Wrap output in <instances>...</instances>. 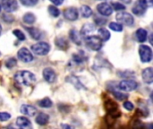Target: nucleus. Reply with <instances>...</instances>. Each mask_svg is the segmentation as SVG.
I'll return each mask as SVG.
<instances>
[{
    "label": "nucleus",
    "mask_w": 153,
    "mask_h": 129,
    "mask_svg": "<svg viewBox=\"0 0 153 129\" xmlns=\"http://www.w3.org/2000/svg\"><path fill=\"white\" fill-rule=\"evenodd\" d=\"M14 80L20 84L29 86L35 83L36 76L29 71H20L14 75Z\"/></svg>",
    "instance_id": "1"
},
{
    "label": "nucleus",
    "mask_w": 153,
    "mask_h": 129,
    "mask_svg": "<svg viewBox=\"0 0 153 129\" xmlns=\"http://www.w3.org/2000/svg\"><path fill=\"white\" fill-rule=\"evenodd\" d=\"M85 42L89 48L93 51H99L102 48V40L99 36L90 35L85 37Z\"/></svg>",
    "instance_id": "2"
},
{
    "label": "nucleus",
    "mask_w": 153,
    "mask_h": 129,
    "mask_svg": "<svg viewBox=\"0 0 153 129\" xmlns=\"http://www.w3.org/2000/svg\"><path fill=\"white\" fill-rule=\"evenodd\" d=\"M31 50L33 53L39 56H45L50 50V46L47 42H38L31 46Z\"/></svg>",
    "instance_id": "3"
},
{
    "label": "nucleus",
    "mask_w": 153,
    "mask_h": 129,
    "mask_svg": "<svg viewBox=\"0 0 153 129\" xmlns=\"http://www.w3.org/2000/svg\"><path fill=\"white\" fill-rule=\"evenodd\" d=\"M139 54L141 60L144 63H148L152 58V50L150 47L146 45H142L139 48Z\"/></svg>",
    "instance_id": "4"
},
{
    "label": "nucleus",
    "mask_w": 153,
    "mask_h": 129,
    "mask_svg": "<svg viewBox=\"0 0 153 129\" xmlns=\"http://www.w3.org/2000/svg\"><path fill=\"white\" fill-rule=\"evenodd\" d=\"M116 19L117 20V22H120L121 23L126 25V26H131L134 24V19L133 17L132 14H130L129 13L126 12H120L117 14Z\"/></svg>",
    "instance_id": "5"
},
{
    "label": "nucleus",
    "mask_w": 153,
    "mask_h": 129,
    "mask_svg": "<svg viewBox=\"0 0 153 129\" xmlns=\"http://www.w3.org/2000/svg\"><path fill=\"white\" fill-rule=\"evenodd\" d=\"M138 87V84L134 80H124L119 83L118 88L124 92H132Z\"/></svg>",
    "instance_id": "6"
},
{
    "label": "nucleus",
    "mask_w": 153,
    "mask_h": 129,
    "mask_svg": "<svg viewBox=\"0 0 153 129\" xmlns=\"http://www.w3.org/2000/svg\"><path fill=\"white\" fill-rule=\"evenodd\" d=\"M17 57L21 61H22L24 63H30L33 60V56H32L31 52L26 48H22L18 51Z\"/></svg>",
    "instance_id": "7"
},
{
    "label": "nucleus",
    "mask_w": 153,
    "mask_h": 129,
    "mask_svg": "<svg viewBox=\"0 0 153 129\" xmlns=\"http://www.w3.org/2000/svg\"><path fill=\"white\" fill-rule=\"evenodd\" d=\"M148 7V4L145 0H137L133 7V13L136 15H143Z\"/></svg>",
    "instance_id": "8"
},
{
    "label": "nucleus",
    "mask_w": 153,
    "mask_h": 129,
    "mask_svg": "<svg viewBox=\"0 0 153 129\" xmlns=\"http://www.w3.org/2000/svg\"><path fill=\"white\" fill-rule=\"evenodd\" d=\"M97 10L103 16H109L113 13L112 6L108 3H100V4H99L97 5Z\"/></svg>",
    "instance_id": "9"
},
{
    "label": "nucleus",
    "mask_w": 153,
    "mask_h": 129,
    "mask_svg": "<svg viewBox=\"0 0 153 129\" xmlns=\"http://www.w3.org/2000/svg\"><path fill=\"white\" fill-rule=\"evenodd\" d=\"M2 6L4 11L8 13L14 12L18 8V3L16 0H2Z\"/></svg>",
    "instance_id": "10"
},
{
    "label": "nucleus",
    "mask_w": 153,
    "mask_h": 129,
    "mask_svg": "<svg viewBox=\"0 0 153 129\" xmlns=\"http://www.w3.org/2000/svg\"><path fill=\"white\" fill-rule=\"evenodd\" d=\"M64 16L68 21L73 22V21L77 20V18L79 16V13H78V10L76 8L70 7V8H67L64 11Z\"/></svg>",
    "instance_id": "11"
},
{
    "label": "nucleus",
    "mask_w": 153,
    "mask_h": 129,
    "mask_svg": "<svg viewBox=\"0 0 153 129\" xmlns=\"http://www.w3.org/2000/svg\"><path fill=\"white\" fill-rule=\"evenodd\" d=\"M43 77L45 79V81H47L48 83L51 84V83H54L55 80H56V73L55 71L50 68V67H47L43 70Z\"/></svg>",
    "instance_id": "12"
},
{
    "label": "nucleus",
    "mask_w": 153,
    "mask_h": 129,
    "mask_svg": "<svg viewBox=\"0 0 153 129\" xmlns=\"http://www.w3.org/2000/svg\"><path fill=\"white\" fill-rule=\"evenodd\" d=\"M21 113L28 117H33L37 114V109L31 105L24 104L21 107Z\"/></svg>",
    "instance_id": "13"
},
{
    "label": "nucleus",
    "mask_w": 153,
    "mask_h": 129,
    "mask_svg": "<svg viewBox=\"0 0 153 129\" xmlns=\"http://www.w3.org/2000/svg\"><path fill=\"white\" fill-rule=\"evenodd\" d=\"M16 125H17V127L24 129L31 128V127H32L30 121L27 118H25V117H19V118H17L16 119Z\"/></svg>",
    "instance_id": "14"
},
{
    "label": "nucleus",
    "mask_w": 153,
    "mask_h": 129,
    "mask_svg": "<svg viewBox=\"0 0 153 129\" xmlns=\"http://www.w3.org/2000/svg\"><path fill=\"white\" fill-rule=\"evenodd\" d=\"M143 81L146 83V84H152L153 82V70L152 67H148V68H145L143 71Z\"/></svg>",
    "instance_id": "15"
},
{
    "label": "nucleus",
    "mask_w": 153,
    "mask_h": 129,
    "mask_svg": "<svg viewBox=\"0 0 153 129\" xmlns=\"http://www.w3.org/2000/svg\"><path fill=\"white\" fill-rule=\"evenodd\" d=\"M69 36H70V39L72 40V41L74 42L76 45H81L82 44V36L79 33V31H77L76 30H74V29L71 30L70 33H69Z\"/></svg>",
    "instance_id": "16"
},
{
    "label": "nucleus",
    "mask_w": 153,
    "mask_h": 129,
    "mask_svg": "<svg viewBox=\"0 0 153 129\" xmlns=\"http://www.w3.org/2000/svg\"><path fill=\"white\" fill-rule=\"evenodd\" d=\"M147 37H148V32L146 30L143 29V28H140L136 31V38H137V40L139 42H144L146 41L147 40Z\"/></svg>",
    "instance_id": "17"
},
{
    "label": "nucleus",
    "mask_w": 153,
    "mask_h": 129,
    "mask_svg": "<svg viewBox=\"0 0 153 129\" xmlns=\"http://www.w3.org/2000/svg\"><path fill=\"white\" fill-rule=\"evenodd\" d=\"M48 120H49V117H48V115H47L45 113L39 114L36 117V119H35L36 123L39 124V125H40V126H44V125L48 124Z\"/></svg>",
    "instance_id": "18"
},
{
    "label": "nucleus",
    "mask_w": 153,
    "mask_h": 129,
    "mask_svg": "<svg viewBox=\"0 0 153 129\" xmlns=\"http://www.w3.org/2000/svg\"><path fill=\"white\" fill-rule=\"evenodd\" d=\"M95 27L93 24L91 23H87V24H84L82 31H81V34L84 37H87L89 36V34H91L93 31H94Z\"/></svg>",
    "instance_id": "19"
},
{
    "label": "nucleus",
    "mask_w": 153,
    "mask_h": 129,
    "mask_svg": "<svg viewBox=\"0 0 153 129\" xmlns=\"http://www.w3.org/2000/svg\"><path fill=\"white\" fill-rule=\"evenodd\" d=\"M98 33H99V37L102 40V41H107L110 39V32L108 31V30L105 28L99 29Z\"/></svg>",
    "instance_id": "20"
},
{
    "label": "nucleus",
    "mask_w": 153,
    "mask_h": 129,
    "mask_svg": "<svg viewBox=\"0 0 153 129\" xmlns=\"http://www.w3.org/2000/svg\"><path fill=\"white\" fill-rule=\"evenodd\" d=\"M80 12H81V14L82 17L84 18H89L90 16H91L92 14V10L90 6L88 5H82L81 8H80Z\"/></svg>",
    "instance_id": "21"
},
{
    "label": "nucleus",
    "mask_w": 153,
    "mask_h": 129,
    "mask_svg": "<svg viewBox=\"0 0 153 129\" xmlns=\"http://www.w3.org/2000/svg\"><path fill=\"white\" fill-rule=\"evenodd\" d=\"M22 20L25 23L27 24H32L35 22L36 21V16L32 13H27L23 15Z\"/></svg>",
    "instance_id": "22"
},
{
    "label": "nucleus",
    "mask_w": 153,
    "mask_h": 129,
    "mask_svg": "<svg viewBox=\"0 0 153 129\" xmlns=\"http://www.w3.org/2000/svg\"><path fill=\"white\" fill-rule=\"evenodd\" d=\"M27 31L30 33V37H32L34 40H39L41 38V33L38 29H36V28H27Z\"/></svg>",
    "instance_id": "23"
},
{
    "label": "nucleus",
    "mask_w": 153,
    "mask_h": 129,
    "mask_svg": "<svg viewBox=\"0 0 153 129\" xmlns=\"http://www.w3.org/2000/svg\"><path fill=\"white\" fill-rule=\"evenodd\" d=\"M56 44L62 49H65L66 48H68V42L65 38H57L56 40Z\"/></svg>",
    "instance_id": "24"
},
{
    "label": "nucleus",
    "mask_w": 153,
    "mask_h": 129,
    "mask_svg": "<svg viewBox=\"0 0 153 129\" xmlns=\"http://www.w3.org/2000/svg\"><path fill=\"white\" fill-rule=\"evenodd\" d=\"M39 106H40L41 108H45V109H48L52 106V101H50L49 98H44L43 100H41L39 102Z\"/></svg>",
    "instance_id": "25"
},
{
    "label": "nucleus",
    "mask_w": 153,
    "mask_h": 129,
    "mask_svg": "<svg viewBox=\"0 0 153 129\" xmlns=\"http://www.w3.org/2000/svg\"><path fill=\"white\" fill-rule=\"evenodd\" d=\"M48 13L53 17H58L59 14H60V11L55 5H49L48 6Z\"/></svg>",
    "instance_id": "26"
},
{
    "label": "nucleus",
    "mask_w": 153,
    "mask_h": 129,
    "mask_svg": "<svg viewBox=\"0 0 153 129\" xmlns=\"http://www.w3.org/2000/svg\"><path fill=\"white\" fill-rule=\"evenodd\" d=\"M109 28L115 31H123V25L120 23H117V22H110Z\"/></svg>",
    "instance_id": "27"
},
{
    "label": "nucleus",
    "mask_w": 153,
    "mask_h": 129,
    "mask_svg": "<svg viewBox=\"0 0 153 129\" xmlns=\"http://www.w3.org/2000/svg\"><path fill=\"white\" fill-rule=\"evenodd\" d=\"M112 93L116 97V99H117L118 101H124V100L127 99V97H128L127 94H125V93H122V92H119L117 91H113Z\"/></svg>",
    "instance_id": "28"
},
{
    "label": "nucleus",
    "mask_w": 153,
    "mask_h": 129,
    "mask_svg": "<svg viewBox=\"0 0 153 129\" xmlns=\"http://www.w3.org/2000/svg\"><path fill=\"white\" fill-rule=\"evenodd\" d=\"M13 33L14 34V36L19 40H25V35H24V33L22 31H20V30H14L13 31Z\"/></svg>",
    "instance_id": "29"
},
{
    "label": "nucleus",
    "mask_w": 153,
    "mask_h": 129,
    "mask_svg": "<svg viewBox=\"0 0 153 129\" xmlns=\"http://www.w3.org/2000/svg\"><path fill=\"white\" fill-rule=\"evenodd\" d=\"M20 1L25 6H33L38 3V0H20Z\"/></svg>",
    "instance_id": "30"
},
{
    "label": "nucleus",
    "mask_w": 153,
    "mask_h": 129,
    "mask_svg": "<svg viewBox=\"0 0 153 129\" xmlns=\"http://www.w3.org/2000/svg\"><path fill=\"white\" fill-rule=\"evenodd\" d=\"M111 6H112L113 9H115L117 11H122V10H125L126 9L125 5L122 4H120V3H113L111 4Z\"/></svg>",
    "instance_id": "31"
},
{
    "label": "nucleus",
    "mask_w": 153,
    "mask_h": 129,
    "mask_svg": "<svg viewBox=\"0 0 153 129\" xmlns=\"http://www.w3.org/2000/svg\"><path fill=\"white\" fill-rule=\"evenodd\" d=\"M15 65H16V59H15V58H13V57L9 58V59L6 60V62H5V66H6V67H8V68H12V67H13Z\"/></svg>",
    "instance_id": "32"
},
{
    "label": "nucleus",
    "mask_w": 153,
    "mask_h": 129,
    "mask_svg": "<svg viewBox=\"0 0 153 129\" xmlns=\"http://www.w3.org/2000/svg\"><path fill=\"white\" fill-rule=\"evenodd\" d=\"M11 119V115L7 112H0V121H7Z\"/></svg>",
    "instance_id": "33"
},
{
    "label": "nucleus",
    "mask_w": 153,
    "mask_h": 129,
    "mask_svg": "<svg viewBox=\"0 0 153 129\" xmlns=\"http://www.w3.org/2000/svg\"><path fill=\"white\" fill-rule=\"evenodd\" d=\"M124 108L126 109V110H129V111H132L133 110H134V104L132 103V102H130V101H126L125 103H124Z\"/></svg>",
    "instance_id": "34"
},
{
    "label": "nucleus",
    "mask_w": 153,
    "mask_h": 129,
    "mask_svg": "<svg viewBox=\"0 0 153 129\" xmlns=\"http://www.w3.org/2000/svg\"><path fill=\"white\" fill-rule=\"evenodd\" d=\"M55 5H60V4H63V2H64V0H50Z\"/></svg>",
    "instance_id": "35"
},
{
    "label": "nucleus",
    "mask_w": 153,
    "mask_h": 129,
    "mask_svg": "<svg viewBox=\"0 0 153 129\" xmlns=\"http://www.w3.org/2000/svg\"><path fill=\"white\" fill-rule=\"evenodd\" d=\"M145 1H146L148 6H152V0H145Z\"/></svg>",
    "instance_id": "36"
},
{
    "label": "nucleus",
    "mask_w": 153,
    "mask_h": 129,
    "mask_svg": "<svg viewBox=\"0 0 153 129\" xmlns=\"http://www.w3.org/2000/svg\"><path fill=\"white\" fill-rule=\"evenodd\" d=\"M1 32H2V27H1V25H0V35H1Z\"/></svg>",
    "instance_id": "37"
},
{
    "label": "nucleus",
    "mask_w": 153,
    "mask_h": 129,
    "mask_svg": "<svg viewBox=\"0 0 153 129\" xmlns=\"http://www.w3.org/2000/svg\"><path fill=\"white\" fill-rule=\"evenodd\" d=\"M1 9H2V7H1V5H0V12H1Z\"/></svg>",
    "instance_id": "38"
}]
</instances>
